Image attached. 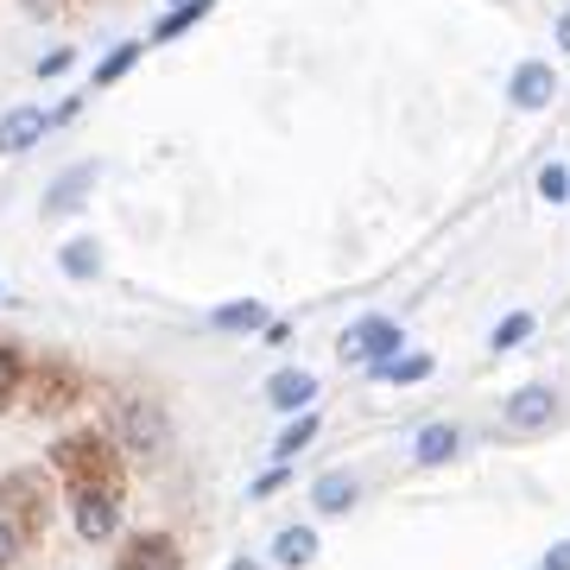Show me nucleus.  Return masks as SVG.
Instances as JSON below:
<instances>
[{"label":"nucleus","instance_id":"nucleus-1","mask_svg":"<svg viewBox=\"0 0 570 570\" xmlns=\"http://www.w3.org/2000/svg\"><path fill=\"white\" fill-rule=\"evenodd\" d=\"M51 463H58V475L70 482V489L121 494V456H115V444H108L102 431H70V438L51 450Z\"/></svg>","mask_w":570,"mask_h":570},{"label":"nucleus","instance_id":"nucleus-2","mask_svg":"<svg viewBox=\"0 0 570 570\" xmlns=\"http://www.w3.org/2000/svg\"><path fill=\"white\" fill-rule=\"evenodd\" d=\"M0 508L26 527V539H39L45 520H51V482H45V469H13V475H0Z\"/></svg>","mask_w":570,"mask_h":570},{"label":"nucleus","instance_id":"nucleus-3","mask_svg":"<svg viewBox=\"0 0 570 570\" xmlns=\"http://www.w3.org/2000/svg\"><path fill=\"white\" fill-rule=\"evenodd\" d=\"M82 400V374L70 362H39L32 367V412H70Z\"/></svg>","mask_w":570,"mask_h":570},{"label":"nucleus","instance_id":"nucleus-4","mask_svg":"<svg viewBox=\"0 0 570 570\" xmlns=\"http://www.w3.org/2000/svg\"><path fill=\"white\" fill-rule=\"evenodd\" d=\"M70 513H77L82 539H89V546H102V539H115V527H121V494H108V489H70Z\"/></svg>","mask_w":570,"mask_h":570},{"label":"nucleus","instance_id":"nucleus-5","mask_svg":"<svg viewBox=\"0 0 570 570\" xmlns=\"http://www.w3.org/2000/svg\"><path fill=\"white\" fill-rule=\"evenodd\" d=\"M551 412H558V387L551 381H532V387L508 393V406H501V425L520 431V438H532V431L551 425Z\"/></svg>","mask_w":570,"mask_h":570},{"label":"nucleus","instance_id":"nucleus-6","mask_svg":"<svg viewBox=\"0 0 570 570\" xmlns=\"http://www.w3.org/2000/svg\"><path fill=\"white\" fill-rule=\"evenodd\" d=\"M121 438L134 456H165L171 450V425H165L159 406H146V400H127L121 406Z\"/></svg>","mask_w":570,"mask_h":570},{"label":"nucleus","instance_id":"nucleus-7","mask_svg":"<svg viewBox=\"0 0 570 570\" xmlns=\"http://www.w3.org/2000/svg\"><path fill=\"white\" fill-rule=\"evenodd\" d=\"M343 355L348 362H387V355H400V324H393V317H362V324H348Z\"/></svg>","mask_w":570,"mask_h":570},{"label":"nucleus","instance_id":"nucleus-8","mask_svg":"<svg viewBox=\"0 0 570 570\" xmlns=\"http://www.w3.org/2000/svg\"><path fill=\"white\" fill-rule=\"evenodd\" d=\"M551 96H558V70H551L546 58H527L520 70H513V82H508V102L513 108L539 115V108H551Z\"/></svg>","mask_w":570,"mask_h":570},{"label":"nucleus","instance_id":"nucleus-9","mask_svg":"<svg viewBox=\"0 0 570 570\" xmlns=\"http://www.w3.org/2000/svg\"><path fill=\"white\" fill-rule=\"evenodd\" d=\"M115 570H178V539L171 532H140V539H127Z\"/></svg>","mask_w":570,"mask_h":570},{"label":"nucleus","instance_id":"nucleus-10","mask_svg":"<svg viewBox=\"0 0 570 570\" xmlns=\"http://www.w3.org/2000/svg\"><path fill=\"white\" fill-rule=\"evenodd\" d=\"M45 127H51L45 108H32V102L7 108V115H0V153H7V159H13V153H32V146L45 140Z\"/></svg>","mask_w":570,"mask_h":570},{"label":"nucleus","instance_id":"nucleus-11","mask_svg":"<svg viewBox=\"0 0 570 570\" xmlns=\"http://www.w3.org/2000/svg\"><path fill=\"white\" fill-rule=\"evenodd\" d=\"M96 178H102V165H96V159H89V165H70V171H63V178L45 190V209H51V216H70V209H82V197L96 190Z\"/></svg>","mask_w":570,"mask_h":570},{"label":"nucleus","instance_id":"nucleus-12","mask_svg":"<svg viewBox=\"0 0 570 570\" xmlns=\"http://www.w3.org/2000/svg\"><path fill=\"white\" fill-rule=\"evenodd\" d=\"M317 400V374L311 367H279L273 381H266V406H279V412H298Z\"/></svg>","mask_w":570,"mask_h":570},{"label":"nucleus","instance_id":"nucleus-13","mask_svg":"<svg viewBox=\"0 0 570 570\" xmlns=\"http://www.w3.org/2000/svg\"><path fill=\"white\" fill-rule=\"evenodd\" d=\"M456 450H463V431H456V425H425L419 438H412V463L438 469V463H450Z\"/></svg>","mask_w":570,"mask_h":570},{"label":"nucleus","instance_id":"nucleus-14","mask_svg":"<svg viewBox=\"0 0 570 570\" xmlns=\"http://www.w3.org/2000/svg\"><path fill=\"white\" fill-rule=\"evenodd\" d=\"M355 501H362V482H355L348 469H336V475H324V482L311 489V508L317 513H348Z\"/></svg>","mask_w":570,"mask_h":570},{"label":"nucleus","instance_id":"nucleus-15","mask_svg":"<svg viewBox=\"0 0 570 570\" xmlns=\"http://www.w3.org/2000/svg\"><path fill=\"white\" fill-rule=\"evenodd\" d=\"M273 317H266L261 298H235V305H216L209 311V330H228V336H242V330H266Z\"/></svg>","mask_w":570,"mask_h":570},{"label":"nucleus","instance_id":"nucleus-16","mask_svg":"<svg viewBox=\"0 0 570 570\" xmlns=\"http://www.w3.org/2000/svg\"><path fill=\"white\" fill-rule=\"evenodd\" d=\"M273 558H279L285 570H305V564H317V532H311V527H285L279 539H273Z\"/></svg>","mask_w":570,"mask_h":570},{"label":"nucleus","instance_id":"nucleus-17","mask_svg":"<svg viewBox=\"0 0 570 570\" xmlns=\"http://www.w3.org/2000/svg\"><path fill=\"white\" fill-rule=\"evenodd\" d=\"M438 374V355H387V362H374V381H393V387H412V381H431Z\"/></svg>","mask_w":570,"mask_h":570},{"label":"nucleus","instance_id":"nucleus-18","mask_svg":"<svg viewBox=\"0 0 570 570\" xmlns=\"http://www.w3.org/2000/svg\"><path fill=\"white\" fill-rule=\"evenodd\" d=\"M140 58H146V45H140V39L115 45V51H108V58L96 63V89H108V82H121V77H127V70H134Z\"/></svg>","mask_w":570,"mask_h":570},{"label":"nucleus","instance_id":"nucleus-19","mask_svg":"<svg viewBox=\"0 0 570 570\" xmlns=\"http://www.w3.org/2000/svg\"><path fill=\"white\" fill-rule=\"evenodd\" d=\"M209 7H216V0H184V7H171V13L153 26V45H165V39H178V32H190V26L209 13Z\"/></svg>","mask_w":570,"mask_h":570},{"label":"nucleus","instance_id":"nucleus-20","mask_svg":"<svg viewBox=\"0 0 570 570\" xmlns=\"http://www.w3.org/2000/svg\"><path fill=\"white\" fill-rule=\"evenodd\" d=\"M317 431H324V419H317V412H298V419H292V425L279 431V444H273V456H285V463H292V456H298V450H305L311 438H317Z\"/></svg>","mask_w":570,"mask_h":570},{"label":"nucleus","instance_id":"nucleus-21","mask_svg":"<svg viewBox=\"0 0 570 570\" xmlns=\"http://www.w3.org/2000/svg\"><path fill=\"white\" fill-rule=\"evenodd\" d=\"M58 266L70 273V279H96V273H102V247H96V242H70L58 254Z\"/></svg>","mask_w":570,"mask_h":570},{"label":"nucleus","instance_id":"nucleus-22","mask_svg":"<svg viewBox=\"0 0 570 570\" xmlns=\"http://www.w3.org/2000/svg\"><path fill=\"white\" fill-rule=\"evenodd\" d=\"M20 381H26V355L13 343H0V406L20 393Z\"/></svg>","mask_w":570,"mask_h":570},{"label":"nucleus","instance_id":"nucleus-23","mask_svg":"<svg viewBox=\"0 0 570 570\" xmlns=\"http://www.w3.org/2000/svg\"><path fill=\"white\" fill-rule=\"evenodd\" d=\"M527 336H532V311H513L508 324H494V336H489V343H494V355H508V348H520Z\"/></svg>","mask_w":570,"mask_h":570},{"label":"nucleus","instance_id":"nucleus-24","mask_svg":"<svg viewBox=\"0 0 570 570\" xmlns=\"http://www.w3.org/2000/svg\"><path fill=\"white\" fill-rule=\"evenodd\" d=\"M539 197H546V204H570V171H564L558 159L539 171Z\"/></svg>","mask_w":570,"mask_h":570},{"label":"nucleus","instance_id":"nucleus-25","mask_svg":"<svg viewBox=\"0 0 570 570\" xmlns=\"http://www.w3.org/2000/svg\"><path fill=\"white\" fill-rule=\"evenodd\" d=\"M20 546H26V527H20V520H13L7 508H0V570L20 558Z\"/></svg>","mask_w":570,"mask_h":570},{"label":"nucleus","instance_id":"nucleus-26","mask_svg":"<svg viewBox=\"0 0 570 570\" xmlns=\"http://www.w3.org/2000/svg\"><path fill=\"white\" fill-rule=\"evenodd\" d=\"M77 63V51H51V58H39V77H63Z\"/></svg>","mask_w":570,"mask_h":570},{"label":"nucleus","instance_id":"nucleus-27","mask_svg":"<svg viewBox=\"0 0 570 570\" xmlns=\"http://www.w3.org/2000/svg\"><path fill=\"white\" fill-rule=\"evenodd\" d=\"M279 489H285V463H279V469H266L261 482H254V494H279Z\"/></svg>","mask_w":570,"mask_h":570},{"label":"nucleus","instance_id":"nucleus-28","mask_svg":"<svg viewBox=\"0 0 570 570\" xmlns=\"http://www.w3.org/2000/svg\"><path fill=\"white\" fill-rule=\"evenodd\" d=\"M539 570H570V539H564V546H551V551H546V564H539Z\"/></svg>","mask_w":570,"mask_h":570},{"label":"nucleus","instance_id":"nucleus-29","mask_svg":"<svg viewBox=\"0 0 570 570\" xmlns=\"http://www.w3.org/2000/svg\"><path fill=\"white\" fill-rule=\"evenodd\" d=\"M558 51H564V58H570V7H564V13H558Z\"/></svg>","mask_w":570,"mask_h":570},{"label":"nucleus","instance_id":"nucleus-30","mask_svg":"<svg viewBox=\"0 0 570 570\" xmlns=\"http://www.w3.org/2000/svg\"><path fill=\"white\" fill-rule=\"evenodd\" d=\"M228 570H261V564H254V558H235V564H228Z\"/></svg>","mask_w":570,"mask_h":570}]
</instances>
